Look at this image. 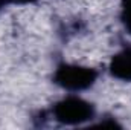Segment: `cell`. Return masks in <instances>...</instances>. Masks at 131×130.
<instances>
[{"mask_svg":"<svg viewBox=\"0 0 131 130\" xmlns=\"http://www.w3.org/2000/svg\"><path fill=\"white\" fill-rule=\"evenodd\" d=\"M98 72L93 67L63 63L53 72V83L69 92H79L92 87L96 83Z\"/></svg>","mask_w":131,"mask_h":130,"instance_id":"cell-1","label":"cell"},{"mask_svg":"<svg viewBox=\"0 0 131 130\" xmlns=\"http://www.w3.org/2000/svg\"><path fill=\"white\" fill-rule=\"evenodd\" d=\"M52 116L67 126H76L90 121L95 116V106L89 103L84 98H79L76 95H69V97L60 99L53 109H52Z\"/></svg>","mask_w":131,"mask_h":130,"instance_id":"cell-2","label":"cell"},{"mask_svg":"<svg viewBox=\"0 0 131 130\" xmlns=\"http://www.w3.org/2000/svg\"><path fill=\"white\" fill-rule=\"evenodd\" d=\"M110 73L124 81H131V48L117 52L110 61Z\"/></svg>","mask_w":131,"mask_h":130,"instance_id":"cell-3","label":"cell"},{"mask_svg":"<svg viewBox=\"0 0 131 130\" xmlns=\"http://www.w3.org/2000/svg\"><path fill=\"white\" fill-rule=\"evenodd\" d=\"M121 20L131 35V0H121Z\"/></svg>","mask_w":131,"mask_h":130,"instance_id":"cell-4","label":"cell"},{"mask_svg":"<svg viewBox=\"0 0 131 130\" xmlns=\"http://www.w3.org/2000/svg\"><path fill=\"white\" fill-rule=\"evenodd\" d=\"M35 0H8V3H14V5H28V3H34Z\"/></svg>","mask_w":131,"mask_h":130,"instance_id":"cell-5","label":"cell"}]
</instances>
